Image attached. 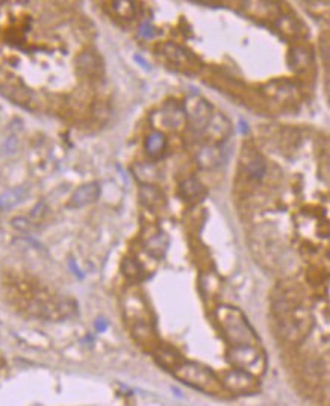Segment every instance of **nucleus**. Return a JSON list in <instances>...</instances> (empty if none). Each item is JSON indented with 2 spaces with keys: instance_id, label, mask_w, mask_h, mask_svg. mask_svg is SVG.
Wrapping results in <instances>:
<instances>
[{
  "instance_id": "10",
  "label": "nucleus",
  "mask_w": 330,
  "mask_h": 406,
  "mask_svg": "<svg viewBox=\"0 0 330 406\" xmlns=\"http://www.w3.org/2000/svg\"><path fill=\"white\" fill-rule=\"evenodd\" d=\"M244 167L248 176L254 180H261L267 173V162L256 150L244 153Z\"/></svg>"
},
{
  "instance_id": "14",
  "label": "nucleus",
  "mask_w": 330,
  "mask_h": 406,
  "mask_svg": "<svg viewBox=\"0 0 330 406\" xmlns=\"http://www.w3.org/2000/svg\"><path fill=\"white\" fill-rule=\"evenodd\" d=\"M144 147L152 158L158 159L164 155L165 149H167V139H165V136L161 132H152L144 142Z\"/></svg>"
},
{
  "instance_id": "1",
  "label": "nucleus",
  "mask_w": 330,
  "mask_h": 406,
  "mask_svg": "<svg viewBox=\"0 0 330 406\" xmlns=\"http://www.w3.org/2000/svg\"><path fill=\"white\" fill-rule=\"evenodd\" d=\"M271 309L282 338L291 344H300L306 340L314 320L297 282L285 280L276 286L271 296Z\"/></svg>"
},
{
  "instance_id": "18",
  "label": "nucleus",
  "mask_w": 330,
  "mask_h": 406,
  "mask_svg": "<svg viewBox=\"0 0 330 406\" xmlns=\"http://www.w3.org/2000/svg\"><path fill=\"white\" fill-rule=\"evenodd\" d=\"M165 249H167V236H165L162 232L153 235L147 243V252L155 258H161L164 255Z\"/></svg>"
},
{
  "instance_id": "20",
  "label": "nucleus",
  "mask_w": 330,
  "mask_h": 406,
  "mask_svg": "<svg viewBox=\"0 0 330 406\" xmlns=\"http://www.w3.org/2000/svg\"><path fill=\"white\" fill-rule=\"evenodd\" d=\"M123 271L129 279H139L141 277V267L133 259H124L123 262Z\"/></svg>"
},
{
  "instance_id": "17",
  "label": "nucleus",
  "mask_w": 330,
  "mask_h": 406,
  "mask_svg": "<svg viewBox=\"0 0 330 406\" xmlns=\"http://www.w3.org/2000/svg\"><path fill=\"white\" fill-rule=\"evenodd\" d=\"M78 67H79V70L83 71L85 75L92 76L100 70L99 58L96 55H92V53H83L78 59Z\"/></svg>"
},
{
  "instance_id": "19",
  "label": "nucleus",
  "mask_w": 330,
  "mask_h": 406,
  "mask_svg": "<svg viewBox=\"0 0 330 406\" xmlns=\"http://www.w3.org/2000/svg\"><path fill=\"white\" fill-rule=\"evenodd\" d=\"M112 9L117 12V15L124 18V20H132L136 15V6L133 2H129V0H122V2H114L112 3Z\"/></svg>"
},
{
  "instance_id": "12",
  "label": "nucleus",
  "mask_w": 330,
  "mask_h": 406,
  "mask_svg": "<svg viewBox=\"0 0 330 406\" xmlns=\"http://www.w3.org/2000/svg\"><path fill=\"white\" fill-rule=\"evenodd\" d=\"M139 199H141V203L147 206L149 209H158L165 203V197L161 193V189L149 183L139 188Z\"/></svg>"
},
{
  "instance_id": "2",
  "label": "nucleus",
  "mask_w": 330,
  "mask_h": 406,
  "mask_svg": "<svg viewBox=\"0 0 330 406\" xmlns=\"http://www.w3.org/2000/svg\"><path fill=\"white\" fill-rule=\"evenodd\" d=\"M215 317L223 330V337L229 349L261 344L254 329L251 327L247 317L238 308H233L229 305H220L215 311Z\"/></svg>"
},
{
  "instance_id": "5",
  "label": "nucleus",
  "mask_w": 330,
  "mask_h": 406,
  "mask_svg": "<svg viewBox=\"0 0 330 406\" xmlns=\"http://www.w3.org/2000/svg\"><path fill=\"white\" fill-rule=\"evenodd\" d=\"M183 114L186 115L191 131L196 134H203L214 117L212 115V105L200 95H191L186 99Z\"/></svg>"
},
{
  "instance_id": "4",
  "label": "nucleus",
  "mask_w": 330,
  "mask_h": 406,
  "mask_svg": "<svg viewBox=\"0 0 330 406\" xmlns=\"http://www.w3.org/2000/svg\"><path fill=\"white\" fill-rule=\"evenodd\" d=\"M227 360L233 368H240L256 377L262 376L267 370V358L261 344L227 349Z\"/></svg>"
},
{
  "instance_id": "8",
  "label": "nucleus",
  "mask_w": 330,
  "mask_h": 406,
  "mask_svg": "<svg viewBox=\"0 0 330 406\" xmlns=\"http://www.w3.org/2000/svg\"><path fill=\"white\" fill-rule=\"evenodd\" d=\"M100 197V183L99 182H88L81 185L70 197L67 208L70 209H79L86 205L94 203Z\"/></svg>"
},
{
  "instance_id": "13",
  "label": "nucleus",
  "mask_w": 330,
  "mask_h": 406,
  "mask_svg": "<svg viewBox=\"0 0 330 406\" xmlns=\"http://www.w3.org/2000/svg\"><path fill=\"white\" fill-rule=\"evenodd\" d=\"M28 196H29V188H26V186L12 188L0 196V209H3V211L12 209L17 205L25 202L28 199Z\"/></svg>"
},
{
  "instance_id": "22",
  "label": "nucleus",
  "mask_w": 330,
  "mask_h": 406,
  "mask_svg": "<svg viewBox=\"0 0 330 406\" xmlns=\"http://www.w3.org/2000/svg\"><path fill=\"white\" fill-rule=\"evenodd\" d=\"M294 58V68H304L308 67V62L311 61V55L306 52L304 49H295L294 55H291Z\"/></svg>"
},
{
  "instance_id": "7",
  "label": "nucleus",
  "mask_w": 330,
  "mask_h": 406,
  "mask_svg": "<svg viewBox=\"0 0 330 406\" xmlns=\"http://www.w3.org/2000/svg\"><path fill=\"white\" fill-rule=\"evenodd\" d=\"M161 56L167 59L170 65H173L176 70H180L183 73L191 75L193 71L199 68V61L194 55H191L188 50L182 49L180 45L167 43L161 47Z\"/></svg>"
},
{
  "instance_id": "21",
  "label": "nucleus",
  "mask_w": 330,
  "mask_h": 406,
  "mask_svg": "<svg viewBox=\"0 0 330 406\" xmlns=\"http://www.w3.org/2000/svg\"><path fill=\"white\" fill-rule=\"evenodd\" d=\"M18 146V139L15 135H9L8 138H5L2 142H0V156H5L9 153H14L17 150Z\"/></svg>"
},
{
  "instance_id": "3",
  "label": "nucleus",
  "mask_w": 330,
  "mask_h": 406,
  "mask_svg": "<svg viewBox=\"0 0 330 406\" xmlns=\"http://www.w3.org/2000/svg\"><path fill=\"white\" fill-rule=\"evenodd\" d=\"M171 373L174 374L176 379L182 380L183 384L190 385L194 390H199L202 393H206L210 396L227 394L221 385L220 377L210 368L205 367L203 364L191 362V361H182Z\"/></svg>"
},
{
  "instance_id": "15",
  "label": "nucleus",
  "mask_w": 330,
  "mask_h": 406,
  "mask_svg": "<svg viewBox=\"0 0 330 406\" xmlns=\"http://www.w3.org/2000/svg\"><path fill=\"white\" fill-rule=\"evenodd\" d=\"M0 90H2L0 92H2L6 99L12 100L17 105L25 106V105L31 103V100H32V92L25 88H20L15 85H6V87H2Z\"/></svg>"
},
{
  "instance_id": "6",
  "label": "nucleus",
  "mask_w": 330,
  "mask_h": 406,
  "mask_svg": "<svg viewBox=\"0 0 330 406\" xmlns=\"http://www.w3.org/2000/svg\"><path fill=\"white\" fill-rule=\"evenodd\" d=\"M220 380L226 393L232 394H254L259 390V387H261L256 376L240 368H232L224 371Z\"/></svg>"
},
{
  "instance_id": "9",
  "label": "nucleus",
  "mask_w": 330,
  "mask_h": 406,
  "mask_svg": "<svg viewBox=\"0 0 330 406\" xmlns=\"http://www.w3.org/2000/svg\"><path fill=\"white\" fill-rule=\"evenodd\" d=\"M227 156H229L227 149L221 142H217V144H207L206 147H203L197 159L203 169H217V167L226 162Z\"/></svg>"
},
{
  "instance_id": "16",
  "label": "nucleus",
  "mask_w": 330,
  "mask_h": 406,
  "mask_svg": "<svg viewBox=\"0 0 330 406\" xmlns=\"http://www.w3.org/2000/svg\"><path fill=\"white\" fill-rule=\"evenodd\" d=\"M180 194L185 200H196L205 196V188L199 179L190 178L180 183Z\"/></svg>"
},
{
  "instance_id": "11",
  "label": "nucleus",
  "mask_w": 330,
  "mask_h": 406,
  "mask_svg": "<svg viewBox=\"0 0 330 406\" xmlns=\"http://www.w3.org/2000/svg\"><path fill=\"white\" fill-rule=\"evenodd\" d=\"M153 353H155L156 362L161 367H164L165 370H168V371H173L183 361L176 350H173L168 346H164V344H158L153 349Z\"/></svg>"
}]
</instances>
